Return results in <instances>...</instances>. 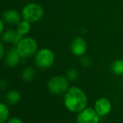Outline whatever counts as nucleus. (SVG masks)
<instances>
[{
  "label": "nucleus",
  "mask_w": 123,
  "mask_h": 123,
  "mask_svg": "<svg viewBox=\"0 0 123 123\" xmlns=\"http://www.w3.org/2000/svg\"><path fill=\"white\" fill-rule=\"evenodd\" d=\"M21 76H22V79L25 81H30L35 76V70H34V69L33 67L28 66L23 70Z\"/></svg>",
  "instance_id": "4468645a"
},
{
  "label": "nucleus",
  "mask_w": 123,
  "mask_h": 123,
  "mask_svg": "<svg viewBox=\"0 0 123 123\" xmlns=\"http://www.w3.org/2000/svg\"><path fill=\"white\" fill-rule=\"evenodd\" d=\"M78 77V71L75 69H69L66 73V78L70 80H74Z\"/></svg>",
  "instance_id": "f3484780"
},
{
  "label": "nucleus",
  "mask_w": 123,
  "mask_h": 123,
  "mask_svg": "<svg viewBox=\"0 0 123 123\" xmlns=\"http://www.w3.org/2000/svg\"><path fill=\"white\" fill-rule=\"evenodd\" d=\"M100 122V116L96 111L94 108L86 107L78 112L76 117L77 123H99Z\"/></svg>",
  "instance_id": "423d86ee"
},
{
  "label": "nucleus",
  "mask_w": 123,
  "mask_h": 123,
  "mask_svg": "<svg viewBox=\"0 0 123 123\" xmlns=\"http://www.w3.org/2000/svg\"><path fill=\"white\" fill-rule=\"evenodd\" d=\"M21 13H18L17 10L8 9L3 12L2 14V18L5 22V24L12 25H17L21 21Z\"/></svg>",
  "instance_id": "9d476101"
},
{
  "label": "nucleus",
  "mask_w": 123,
  "mask_h": 123,
  "mask_svg": "<svg viewBox=\"0 0 123 123\" xmlns=\"http://www.w3.org/2000/svg\"><path fill=\"white\" fill-rule=\"evenodd\" d=\"M80 63L83 66L88 67L91 65L92 61H91V58H89V57H84V55H83V56H81V58H80Z\"/></svg>",
  "instance_id": "a211bd4d"
},
{
  "label": "nucleus",
  "mask_w": 123,
  "mask_h": 123,
  "mask_svg": "<svg viewBox=\"0 0 123 123\" xmlns=\"http://www.w3.org/2000/svg\"><path fill=\"white\" fill-rule=\"evenodd\" d=\"M111 70L114 74L117 75L123 74V60H117L114 61L111 65Z\"/></svg>",
  "instance_id": "dca6fc26"
},
{
  "label": "nucleus",
  "mask_w": 123,
  "mask_h": 123,
  "mask_svg": "<svg viewBox=\"0 0 123 123\" xmlns=\"http://www.w3.org/2000/svg\"><path fill=\"white\" fill-rule=\"evenodd\" d=\"M21 99V94L17 90H10L7 92L6 94V100L8 104L12 105H16L17 103H18Z\"/></svg>",
  "instance_id": "f8f14e48"
},
{
  "label": "nucleus",
  "mask_w": 123,
  "mask_h": 123,
  "mask_svg": "<svg viewBox=\"0 0 123 123\" xmlns=\"http://www.w3.org/2000/svg\"><path fill=\"white\" fill-rule=\"evenodd\" d=\"M55 56L54 52L50 49L44 48L38 50L34 55V62L40 69H49L54 65Z\"/></svg>",
  "instance_id": "20e7f679"
},
{
  "label": "nucleus",
  "mask_w": 123,
  "mask_h": 123,
  "mask_svg": "<svg viewBox=\"0 0 123 123\" xmlns=\"http://www.w3.org/2000/svg\"><path fill=\"white\" fill-rule=\"evenodd\" d=\"M4 54H5V49H4V46H3V43L0 41V60L4 57Z\"/></svg>",
  "instance_id": "aec40b11"
},
{
  "label": "nucleus",
  "mask_w": 123,
  "mask_h": 123,
  "mask_svg": "<svg viewBox=\"0 0 123 123\" xmlns=\"http://www.w3.org/2000/svg\"><path fill=\"white\" fill-rule=\"evenodd\" d=\"M6 123H23V121L18 117H12V118L8 119Z\"/></svg>",
  "instance_id": "6ab92c4d"
},
{
  "label": "nucleus",
  "mask_w": 123,
  "mask_h": 123,
  "mask_svg": "<svg viewBox=\"0 0 123 123\" xmlns=\"http://www.w3.org/2000/svg\"><path fill=\"white\" fill-rule=\"evenodd\" d=\"M24 36L20 35L18 33H17L16 30H12V29H8L4 30V32L1 34V39L4 43L7 44H12L14 46L18 44V43L21 40V39Z\"/></svg>",
  "instance_id": "9b49d317"
},
{
  "label": "nucleus",
  "mask_w": 123,
  "mask_h": 123,
  "mask_svg": "<svg viewBox=\"0 0 123 123\" xmlns=\"http://www.w3.org/2000/svg\"><path fill=\"white\" fill-rule=\"evenodd\" d=\"M68 79L61 75H55L51 77L47 83V88L51 94L61 95L66 92L69 89Z\"/></svg>",
  "instance_id": "39448f33"
},
{
  "label": "nucleus",
  "mask_w": 123,
  "mask_h": 123,
  "mask_svg": "<svg viewBox=\"0 0 123 123\" xmlns=\"http://www.w3.org/2000/svg\"><path fill=\"white\" fill-rule=\"evenodd\" d=\"M5 22L3 20V18H0V35L4 32L5 29Z\"/></svg>",
  "instance_id": "412c9836"
},
{
  "label": "nucleus",
  "mask_w": 123,
  "mask_h": 123,
  "mask_svg": "<svg viewBox=\"0 0 123 123\" xmlns=\"http://www.w3.org/2000/svg\"><path fill=\"white\" fill-rule=\"evenodd\" d=\"M7 86V82L3 80H0V90L5 89Z\"/></svg>",
  "instance_id": "4be33fe9"
},
{
  "label": "nucleus",
  "mask_w": 123,
  "mask_h": 123,
  "mask_svg": "<svg viewBox=\"0 0 123 123\" xmlns=\"http://www.w3.org/2000/svg\"><path fill=\"white\" fill-rule=\"evenodd\" d=\"M94 109L100 117H105L111 111V103L109 99L105 97L99 98L95 102Z\"/></svg>",
  "instance_id": "1a4fd4ad"
},
{
  "label": "nucleus",
  "mask_w": 123,
  "mask_h": 123,
  "mask_svg": "<svg viewBox=\"0 0 123 123\" xmlns=\"http://www.w3.org/2000/svg\"><path fill=\"white\" fill-rule=\"evenodd\" d=\"M9 117V110L5 104L0 102V123H5Z\"/></svg>",
  "instance_id": "2eb2a0df"
},
{
  "label": "nucleus",
  "mask_w": 123,
  "mask_h": 123,
  "mask_svg": "<svg viewBox=\"0 0 123 123\" xmlns=\"http://www.w3.org/2000/svg\"><path fill=\"white\" fill-rule=\"evenodd\" d=\"M22 59H29L35 55L38 51L37 41L32 37H23L16 45Z\"/></svg>",
  "instance_id": "7ed1b4c3"
},
{
  "label": "nucleus",
  "mask_w": 123,
  "mask_h": 123,
  "mask_svg": "<svg viewBox=\"0 0 123 123\" xmlns=\"http://www.w3.org/2000/svg\"><path fill=\"white\" fill-rule=\"evenodd\" d=\"M70 50L75 56L81 57L86 53L87 44L82 37H75L70 44Z\"/></svg>",
  "instance_id": "6e6552de"
},
{
  "label": "nucleus",
  "mask_w": 123,
  "mask_h": 123,
  "mask_svg": "<svg viewBox=\"0 0 123 123\" xmlns=\"http://www.w3.org/2000/svg\"><path fill=\"white\" fill-rule=\"evenodd\" d=\"M22 57L18 53L16 46L13 45V47H10L6 51L4 57V63L8 67L14 68L20 63Z\"/></svg>",
  "instance_id": "0eeeda50"
},
{
  "label": "nucleus",
  "mask_w": 123,
  "mask_h": 123,
  "mask_svg": "<svg viewBox=\"0 0 123 123\" xmlns=\"http://www.w3.org/2000/svg\"><path fill=\"white\" fill-rule=\"evenodd\" d=\"M44 14V10L41 5L36 3H29L26 4L21 11L22 18L34 24L39 21Z\"/></svg>",
  "instance_id": "f03ea898"
},
{
  "label": "nucleus",
  "mask_w": 123,
  "mask_h": 123,
  "mask_svg": "<svg viewBox=\"0 0 123 123\" xmlns=\"http://www.w3.org/2000/svg\"><path fill=\"white\" fill-rule=\"evenodd\" d=\"M88 99L83 90L77 86L69 88L65 93L64 105L70 112L78 113L87 105Z\"/></svg>",
  "instance_id": "f257e3e1"
},
{
  "label": "nucleus",
  "mask_w": 123,
  "mask_h": 123,
  "mask_svg": "<svg viewBox=\"0 0 123 123\" xmlns=\"http://www.w3.org/2000/svg\"><path fill=\"white\" fill-rule=\"evenodd\" d=\"M31 29V23H29V21L24 19L21 20L18 25H16V31L17 33L20 34L22 36H26L29 32H30Z\"/></svg>",
  "instance_id": "ddd939ff"
}]
</instances>
